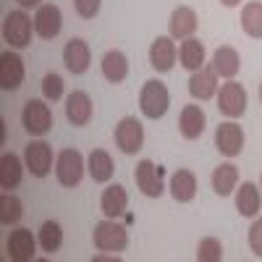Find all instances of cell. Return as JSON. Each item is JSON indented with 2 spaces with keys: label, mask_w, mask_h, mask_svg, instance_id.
<instances>
[{
  "label": "cell",
  "mask_w": 262,
  "mask_h": 262,
  "mask_svg": "<svg viewBox=\"0 0 262 262\" xmlns=\"http://www.w3.org/2000/svg\"><path fill=\"white\" fill-rule=\"evenodd\" d=\"M92 242L100 252H123L128 247V231L121 223H116L113 217H107V221H100L95 226Z\"/></svg>",
  "instance_id": "cell-2"
},
{
  "label": "cell",
  "mask_w": 262,
  "mask_h": 262,
  "mask_svg": "<svg viewBox=\"0 0 262 262\" xmlns=\"http://www.w3.org/2000/svg\"><path fill=\"white\" fill-rule=\"evenodd\" d=\"M16 3H18L21 8H39L42 0H16Z\"/></svg>",
  "instance_id": "cell-36"
},
{
  "label": "cell",
  "mask_w": 262,
  "mask_h": 262,
  "mask_svg": "<svg viewBox=\"0 0 262 262\" xmlns=\"http://www.w3.org/2000/svg\"><path fill=\"white\" fill-rule=\"evenodd\" d=\"M42 95H45V100H60L63 97V79L58 74H48L45 79H42Z\"/></svg>",
  "instance_id": "cell-33"
},
{
  "label": "cell",
  "mask_w": 262,
  "mask_h": 262,
  "mask_svg": "<svg viewBox=\"0 0 262 262\" xmlns=\"http://www.w3.org/2000/svg\"><path fill=\"white\" fill-rule=\"evenodd\" d=\"M90 45H86L84 39L74 37L66 42V48H63V63H66V69H69L71 74H84L86 69H90Z\"/></svg>",
  "instance_id": "cell-15"
},
{
  "label": "cell",
  "mask_w": 262,
  "mask_h": 262,
  "mask_svg": "<svg viewBox=\"0 0 262 262\" xmlns=\"http://www.w3.org/2000/svg\"><path fill=\"white\" fill-rule=\"evenodd\" d=\"M196 259H200V262H221V259H223V247H221V242H217V238H212V236L202 238L200 247H196Z\"/></svg>",
  "instance_id": "cell-32"
},
{
  "label": "cell",
  "mask_w": 262,
  "mask_h": 262,
  "mask_svg": "<svg viewBox=\"0 0 262 262\" xmlns=\"http://www.w3.org/2000/svg\"><path fill=\"white\" fill-rule=\"evenodd\" d=\"M66 118L74 126H86L92 121V100L86 92H71L66 97Z\"/></svg>",
  "instance_id": "cell-18"
},
{
  "label": "cell",
  "mask_w": 262,
  "mask_h": 262,
  "mask_svg": "<svg viewBox=\"0 0 262 262\" xmlns=\"http://www.w3.org/2000/svg\"><path fill=\"white\" fill-rule=\"evenodd\" d=\"M32 27L34 21L27 16V11H11L3 21V39L11 48L24 50L32 45Z\"/></svg>",
  "instance_id": "cell-3"
},
{
  "label": "cell",
  "mask_w": 262,
  "mask_h": 262,
  "mask_svg": "<svg viewBox=\"0 0 262 262\" xmlns=\"http://www.w3.org/2000/svg\"><path fill=\"white\" fill-rule=\"evenodd\" d=\"M170 194H173V200H176V202H191L194 194H196L194 173L186 170V168L173 173V176H170Z\"/></svg>",
  "instance_id": "cell-24"
},
{
  "label": "cell",
  "mask_w": 262,
  "mask_h": 262,
  "mask_svg": "<svg viewBox=\"0 0 262 262\" xmlns=\"http://www.w3.org/2000/svg\"><path fill=\"white\" fill-rule=\"evenodd\" d=\"M168 105H170V95H168V86L158 79H149L144 81L142 92H139V107L142 113L152 121H158L168 113Z\"/></svg>",
  "instance_id": "cell-1"
},
{
  "label": "cell",
  "mask_w": 262,
  "mask_h": 262,
  "mask_svg": "<svg viewBox=\"0 0 262 262\" xmlns=\"http://www.w3.org/2000/svg\"><path fill=\"white\" fill-rule=\"evenodd\" d=\"M238 69H242V60H238V53L233 48H217L212 53V71L217 76H223V79H233L238 74Z\"/></svg>",
  "instance_id": "cell-22"
},
{
  "label": "cell",
  "mask_w": 262,
  "mask_h": 262,
  "mask_svg": "<svg viewBox=\"0 0 262 262\" xmlns=\"http://www.w3.org/2000/svg\"><path fill=\"white\" fill-rule=\"evenodd\" d=\"M24 215V205H21L18 196L13 194H3L0 196V223L3 226H16Z\"/></svg>",
  "instance_id": "cell-31"
},
{
  "label": "cell",
  "mask_w": 262,
  "mask_h": 262,
  "mask_svg": "<svg viewBox=\"0 0 262 262\" xmlns=\"http://www.w3.org/2000/svg\"><path fill=\"white\" fill-rule=\"evenodd\" d=\"M86 170H90L92 181L105 184V181H111V179H113L116 165H113V158L107 155L105 149H92V152H90V158H86Z\"/></svg>",
  "instance_id": "cell-21"
},
{
  "label": "cell",
  "mask_w": 262,
  "mask_h": 262,
  "mask_svg": "<svg viewBox=\"0 0 262 262\" xmlns=\"http://www.w3.org/2000/svg\"><path fill=\"white\" fill-rule=\"evenodd\" d=\"M116 147L123 152V155H137L144 144V128L134 116H126L118 121L116 126Z\"/></svg>",
  "instance_id": "cell-7"
},
{
  "label": "cell",
  "mask_w": 262,
  "mask_h": 262,
  "mask_svg": "<svg viewBox=\"0 0 262 262\" xmlns=\"http://www.w3.org/2000/svg\"><path fill=\"white\" fill-rule=\"evenodd\" d=\"M244 142H247L244 128L238 126V123H233V121H226V123H221V126L215 128V147H217V152H221V155H226V158L242 155Z\"/></svg>",
  "instance_id": "cell-9"
},
{
  "label": "cell",
  "mask_w": 262,
  "mask_h": 262,
  "mask_svg": "<svg viewBox=\"0 0 262 262\" xmlns=\"http://www.w3.org/2000/svg\"><path fill=\"white\" fill-rule=\"evenodd\" d=\"M60 244H63V228H60V223L45 221L42 228H39V247H42V252L55 254L60 249Z\"/></svg>",
  "instance_id": "cell-30"
},
{
  "label": "cell",
  "mask_w": 262,
  "mask_h": 262,
  "mask_svg": "<svg viewBox=\"0 0 262 262\" xmlns=\"http://www.w3.org/2000/svg\"><path fill=\"white\" fill-rule=\"evenodd\" d=\"M102 76L111 84H121L128 76V58L121 50H111L102 58Z\"/></svg>",
  "instance_id": "cell-26"
},
{
  "label": "cell",
  "mask_w": 262,
  "mask_h": 262,
  "mask_svg": "<svg viewBox=\"0 0 262 262\" xmlns=\"http://www.w3.org/2000/svg\"><path fill=\"white\" fill-rule=\"evenodd\" d=\"M100 3L102 0H74V8L81 18H95L100 13Z\"/></svg>",
  "instance_id": "cell-34"
},
{
  "label": "cell",
  "mask_w": 262,
  "mask_h": 262,
  "mask_svg": "<svg viewBox=\"0 0 262 262\" xmlns=\"http://www.w3.org/2000/svg\"><path fill=\"white\" fill-rule=\"evenodd\" d=\"M259 205H262V194L252 181H244L236 189V210L244 217H254L259 212Z\"/></svg>",
  "instance_id": "cell-23"
},
{
  "label": "cell",
  "mask_w": 262,
  "mask_h": 262,
  "mask_svg": "<svg viewBox=\"0 0 262 262\" xmlns=\"http://www.w3.org/2000/svg\"><path fill=\"white\" fill-rule=\"evenodd\" d=\"M24 165L13 152H6L3 158H0V186L3 189H16L21 184V176H24Z\"/></svg>",
  "instance_id": "cell-27"
},
{
  "label": "cell",
  "mask_w": 262,
  "mask_h": 262,
  "mask_svg": "<svg viewBox=\"0 0 262 262\" xmlns=\"http://www.w3.org/2000/svg\"><path fill=\"white\" fill-rule=\"evenodd\" d=\"M207 126V118H205V111L200 105H186L181 116H179V131H181V137L194 142V139H200L202 137V131Z\"/></svg>",
  "instance_id": "cell-17"
},
{
  "label": "cell",
  "mask_w": 262,
  "mask_h": 262,
  "mask_svg": "<svg viewBox=\"0 0 262 262\" xmlns=\"http://www.w3.org/2000/svg\"><path fill=\"white\" fill-rule=\"evenodd\" d=\"M179 60H181V66L186 71H191V74L200 71L205 66V45L200 39H194V37L184 39L181 48H179Z\"/></svg>",
  "instance_id": "cell-25"
},
{
  "label": "cell",
  "mask_w": 262,
  "mask_h": 262,
  "mask_svg": "<svg viewBox=\"0 0 262 262\" xmlns=\"http://www.w3.org/2000/svg\"><path fill=\"white\" fill-rule=\"evenodd\" d=\"M100 207H102L105 217H113V221H116V217H121L126 212V207H128L126 189L121 184H111V186L102 191V196H100Z\"/></svg>",
  "instance_id": "cell-20"
},
{
  "label": "cell",
  "mask_w": 262,
  "mask_h": 262,
  "mask_svg": "<svg viewBox=\"0 0 262 262\" xmlns=\"http://www.w3.org/2000/svg\"><path fill=\"white\" fill-rule=\"evenodd\" d=\"M217 111H221L226 118H238V116H244L247 111V90L238 81L228 79L223 86H221V92H217Z\"/></svg>",
  "instance_id": "cell-6"
},
{
  "label": "cell",
  "mask_w": 262,
  "mask_h": 262,
  "mask_svg": "<svg viewBox=\"0 0 262 262\" xmlns=\"http://www.w3.org/2000/svg\"><path fill=\"white\" fill-rule=\"evenodd\" d=\"M63 29V16H60V8L53 6V3H42L34 13V32L42 37V39H55Z\"/></svg>",
  "instance_id": "cell-12"
},
{
  "label": "cell",
  "mask_w": 262,
  "mask_h": 262,
  "mask_svg": "<svg viewBox=\"0 0 262 262\" xmlns=\"http://www.w3.org/2000/svg\"><path fill=\"white\" fill-rule=\"evenodd\" d=\"M221 3H223L226 8H236L238 3H242V0H221Z\"/></svg>",
  "instance_id": "cell-37"
},
{
  "label": "cell",
  "mask_w": 262,
  "mask_h": 262,
  "mask_svg": "<svg viewBox=\"0 0 262 262\" xmlns=\"http://www.w3.org/2000/svg\"><path fill=\"white\" fill-rule=\"evenodd\" d=\"M238 184V168L233 163H221L212 170V189L217 196H228Z\"/></svg>",
  "instance_id": "cell-28"
},
{
  "label": "cell",
  "mask_w": 262,
  "mask_h": 262,
  "mask_svg": "<svg viewBox=\"0 0 262 262\" xmlns=\"http://www.w3.org/2000/svg\"><path fill=\"white\" fill-rule=\"evenodd\" d=\"M242 29L247 32V37L252 39H262V3L252 0L242 11Z\"/></svg>",
  "instance_id": "cell-29"
},
{
  "label": "cell",
  "mask_w": 262,
  "mask_h": 262,
  "mask_svg": "<svg viewBox=\"0 0 262 262\" xmlns=\"http://www.w3.org/2000/svg\"><path fill=\"white\" fill-rule=\"evenodd\" d=\"M21 123L32 137H45L53 128V111L45 100H29L21 111Z\"/></svg>",
  "instance_id": "cell-4"
},
{
  "label": "cell",
  "mask_w": 262,
  "mask_h": 262,
  "mask_svg": "<svg viewBox=\"0 0 262 262\" xmlns=\"http://www.w3.org/2000/svg\"><path fill=\"white\" fill-rule=\"evenodd\" d=\"M24 58L18 53H11L6 50L0 55V86H3L6 92H13L18 90L21 84H24Z\"/></svg>",
  "instance_id": "cell-10"
},
{
  "label": "cell",
  "mask_w": 262,
  "mask_h": 262,
  "mask_svg": "<svg viewBox=\"0 0 262 262\" xmlns=\"http://www.w3.org/2000/svg\"><path fill=\"white\" fill-rule=\"evenodd\" d=\"M179 58V48H176V42H173V37H158L155 42L149 45V66L155 71L165 74L173 69V63H176Z\"/></svg>",
  "instance_id": "cell-13"
},
{
  "label": "cell",
  "mask_w": 262,
  "mask_h": 262,
  "mask_svg": "<svg viewBox=\"0 0 262 262\" xmlns=\"http://www.w3.org/2000/svg\"><path fill=\"white\" fill-rule=\"evenodd\" d=\"M24 163H27V170L34 179H45L53 168V147L42 139L29 142L24 147Z\"/></svg>",
  "instance_id": "cell-8"
},
{
  "label": "cell",
  "mask_w": 262,
  "mask_h": 262,
  "mask_svg": "<svg viewBox=\"0 0 262 262\" xmlns=\"http://www.w3.org/2000/svg\"><path fill=\"white\" fill-rule=\"evenodd\" d=\"M249 247L257 257H262V217H257L249 228Z\"/></svg>",
  "instance_id": "cell-35"
},
{
  "label": "cell",
  "mask_w": 262,
  "mask_h": 262,
  "mask_svg": "<svg viewBox=\"0 0 262 262\" xmlns=\"http://www.w3.org/2000/svg\"><path fill=\"white\" fill-rule=\"evenodd\" d=\"M134 181L139 186V191L149 200H158V196L165 191L163 186V179H160V170L152 160H139L137 163V170H134Z\"/></svg>",
  "instance_id": "cell-11"
},
{
  "label": "cell",
  "mask_w": 262,
  "mask_h": 262,
  "mask_svg": "<svg viewBox=\"0 0 262 262\" xmlns=\"http://www.w3.org/2000/svg\"><path fill=\"white\" fill-rule=\"evenodd\" d=\"M259 102H262V84H259Z\"/></svg>",
  "instance_id": "cell-38"
},
{
  "label": "cell",
  "mask_w": 262,
  "mask_h": 262,
  "mask_svg": "<svg viewBox=\"0 0 262 262\" xmlns=\"http://www.w3.org/2000/svg\"><path fill=\"white\" fill-rule=\"evenodd\" d=\"M84 155L79 149H63L60 155H58V163H55V176L60 181V186H79L81 184V176H84Z\"/></svg>",
  "instance_id": "cell-5"
},
{
  "label": "cell",
  "mask_w": 262,
  "mask_h": 262,
  "mask_svg": "<svg viewBox=\"0 0 262 262\" xmlns=\"http://www.w3.org/2000/svg\"><path fill=\"white\" fill-rule=\"evenodd\" d=\"M168 32L173 39H189L194 32H196V13L189 8V6H181L170 13V21H168Z\"/></svg>",
  "instance_id": "cell-19"
},
{
  "label": "cell",
  "mask_w": 262,
  "mask_h": 262,
  "mask_svg": "<svg viewBox=\"0 0 262 262\" xmlns=\"http://www.w3.org/2000/svg\"><path fill=\"white\" fill-rule=\"evenodd\" d=\"M189 95L194 100H200V102H205V100L217 95V74L212 71V66H210V69L202 66L200 71L191 74V79H189Z\"/></svg>",
  "instance_id": "cell-16"
},
{
  "label": "cell",
  "mask_w": 262,
  "mask_h": 262,
  "mask_svg": "<svg viewBox=\"0 0 262 262\" xmlns=\"http://www.w3.org/2000/svg\"><path fill=\"white\" fill-rule=\"evenodd\" d=\"M6 252H8V257L16 259V262H29V259H34L37 242H34L32 231H29V228H16V231H11L8 242H6Z\"/></svg>",
  "instance_id": "cell-14"
}]
</instances>
